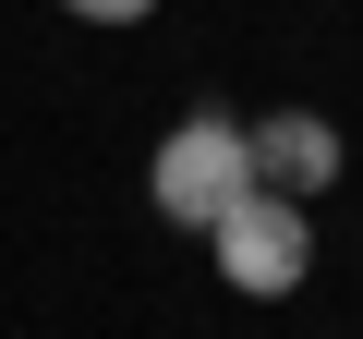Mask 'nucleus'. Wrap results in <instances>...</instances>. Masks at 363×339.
<instances>
[{"label":"nucleus","mask_w":363,"mask_h":339,"mask_svg":"<svg viewBox=\"0 0 363 339\" xmlns=\"http://www.w3.org/2000/svg\"><path fill=\"white\" fill-rule=\"evenodd\" d=\"M206 255H218V291H242V303H291V291L315 279V206L255 182V194L206 230Z\"/></svg>","instance_id":"obj_2"},{"label":"nucleus","mask_w":363,"mask_h":339,"mask_svg":"<svg viewBox=\"0 0 363 339\" xmlns=\"http://www.w3.org/2000/svg\"><path fill=\"white\" fill-rule=\"evenodd\" d=\"M61 13H73V25H145L157 0H61Z\"/></svg>","instance_id":"obj_4"},{"label":"nucleus","mask_w":363,"mask_h":339,"mask_svg":"<svg viewBox=\"0 0 363 339\" xmlns=\"http://www.w3.org/2000/svg\"><path fill=\"white\" fill-rule=\"evenodd\" d=\"M242 133H255V182H267V194H303V206L339 182V157H351L327 109H267V121H242Z\"/></svg>","instance_id":"obj_3"},{"label":"nucleus","mask_w":363,"mask_h":339,"mask_svg":"<svg viewBox=\"0 0 363 339\" xmlns=\"http://www.w3.org/2000/svg\"><path fill=\"white\" fill-rule=\"evenodd\" d=\"M255 194V133L230 121V109H194V121H169L157 133V157H145V206L169 218V230H218L230 206Z\"/></svg>","instance_id":"obj_1"}]
</instances>
